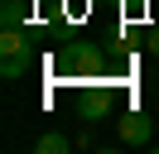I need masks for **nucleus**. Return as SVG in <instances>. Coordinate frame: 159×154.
<instances>
[{
  "label": "nucleus",
  "mask_w": 159,
  "mask_h": 154,
  "mask_svg": "<svg viewBox=\"0 0 159 154\" xmlns=\"http://www.w3.org/2000/svg\"><path fill=\"white\" fill-rule=\"evenodd\" d=\"M145 48H149V53H159V29H149V43H145Z\"/></svg>",
  "instance_id": "nucleus-6"
},
{
  "label": "nucleus",
  "mask_w": 159,
  "mask_h": 154,
  "mask_svg": "<svg viewBox=\"0 0 159 154\" xmlns=\"http://www.w3.org/2000/svg\"><path fill=\"white\" fill-rule=\"evenodd\" d=\"M116 5H125V10H140V5H149V0H116Z\"/></svg>",
  "instance_id": "nucleus-7"
},
{
  "label": "nucleus",
  "mask_w": 159,
  "mask_h": 154,
  "mask_svg": "<svg viewBox=\"0 0 159 154\" xmlns=\"http://www.w3.org/2000/svg\"><path fill=\"white\" fill-rule=\"evenodd\" d=\"M39 154H68L72 149V140L68 135H58V130H48V135H39V144H34Z\"/></svg>",
  "instance_id": "nucleus-5"
},
{
  "label": "nucleus",
  "mask_w": 159,
  "mask_h": 154,
  "mask_svg": "<svg viewBox=\"0 0 159 154\" xmlns=\"http://www.w3.org/2000/svg\"><path fill=\"white\" fill-rule=\"evenodd\" d=\"M116 135H120V144H149V140H154V120H149V111H145V106L120 111Z\"/></svg>",
  "instance_id": "nucleus-2"
},
{
  "label": "nucleus",
  "mask_w": 159,
  "mask_h": 154,
  "mask_svg": "<svg viewBox=\"0 0 159 154\" xmlns=\"http://www.w3.org/2000/svg\"><path fill=\"white\" fill-rule=\"evenodd\" d=\"M0 24H5V29H29V10H24V0H0Z\"/></svg>",
  "instance_id": "nucleus-4"
},
{
  "label": "nucleus",
  "mask_w": 159,
  "mask_h": 154,
  "mask_svg": "<svg viewBox=\"0 0 159 154\" xmlns=\"http://www.w3.org/2000/svg\"><path fill=\"white\" fill-rule=\"evenodd\" d=\"M111 111H116V92H111L106 82H97V77H92L87 101H82V116H87V120H106Z\"/></svg>",
  "instance_id": "nucleus-3"
},
{
  "label": "nucleus",
  "mask_w": 159,
  "mask_h": 154,
  "mask_svg": "<svg viewBox=\"0 0 159 154\" xmlns=\"http://www.w3.org/2000/svg\"><path fill=\"white\" fill-rule=\"evenodd\" d=\"M34 67V48H29V29H5L0 34V77L15 82Z\"/></svg>",
  "instance_id": "nucleus-1"
}]
</instances>
